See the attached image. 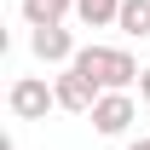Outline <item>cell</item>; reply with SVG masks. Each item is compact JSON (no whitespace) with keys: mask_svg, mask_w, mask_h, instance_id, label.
Instances as JSON below:
<instances>
[{"mask_svg":"<svg viewBox=\"0 0 150 150\" xmlns=\"http://www.w3.org/2000/svg\"><path fill=\"white\" fill-rule=\"evenodd\" d=\"M29 52H35L40 64H69L81 46H75V35L64 23H40V29H29Z\"/></svg>","mask_w":150,"mask_h":150,"instance_id":"5","label":"cell"},{"mask_svg":"<svg viewBox=\"0 0 150 150\" xmlns=\"http://www.w3.org/2000/svg\"><path fill=\"white\" fill-rule=\"evenodd\" d=\"M139 98H144V104H150V69L139 75Z\"/></svg>","mask_w":150,"mask_h":150,"instance_id":"9","label":"cell"},{"mask_svg":"<svg viewBox=\"0 0 150 150\" xmlns=\"http://www.w3.org/2000/svg\"><path fill=\"white\" fill-rule=\"evenodd\" d=\"M115 12H121V0H75V18L87 23V29H104V23H115Z\"/></svg>","mask_w":150,"mask_h":150,"instance_id":"8","label":"cell"},{"mask_svg":"<svg viewBox=\"0 0 150 150\" xmlns=\"http://www.w3.org/2000/svg\"><path fill=\"white\" fill-rule=\"evenodd\" d=\"M115 29H121V35H133V40H150V0H121Z\"/></svg>","mask_w":150,"mask_h":150,"instance_id":"6","label":"cell"},{"mask_svg":"<svg viewBox=\"0 0 150 150\" xmlns=\"http://www.w3.org/2000/svg\"><path fill=\"white\" fill-rule=\"evenodd\" d=\"M133 93H98L93 104V133H104V139H121V133L133 127Z\"/></svg>","mask_w":150,"mask_h":150,"instance_id":"4","label":"cell"},{"mask_svg":"<svg viewBox=\"0 0 150 150\" xmlns=\"http://www.w3.org/2000/svg\"><path fill=\"white\" fill-rule=\"evenodd\" d=\"M127 150H150V139H133V144H127Z\"/></svg>","mask_w":150,"mask_h":150,"instance_id":"10","label":"cell"},{"mask_svg":"<svg viewBox=\"0 0 150 150\" xmlns=\"http://www.w3.org/2000/svg\"><path fill=\"white\" fill-rule=\"evenodd\" d=\"M52 87H58V110H69V115H93L98 104V87L87 81V75L75 69V64H64V69L52 75Z\"/></svg>","mask_w":150,"mask_h":150,"instance_id":"3","label":"cell"},{"mask_svg":"<svg viewBox=\"0 0 150 150\" xmlns=\"http://www.w3.org/2000/svg\"><path fill=\"white\" fill-rule=\"evenodd\" d=\"M6 104H12L18 121H46V110H58V87L46 75H18L12 93H6Z\"/></svg>","mask_w":150,"mask_h":150,"instance_id":"2","label":"cell"},{"mask_svg":"<svg viewBox=\"0 0 150 150\" xmlns=\"http://www.w3.org/2000/svg\"><path fill=\"white\" fill-rule=\"evenodd\" d=\"M69 64L93 81L98 93H127V87H139V75H144V69H139V58H133L127 46H98V40H93V46H81Z\"/></svg>","mask_w":150,"mask_h":150,"instance_id":"1","label":"cell"},{"mask_svg":"<svg viewBox=\"0 0 150 150\" xmlns=\"http://www.w3.org/2000/svg\"><path fill=\"white\" fill-rule=\"evenodd\" d=\"M75 12V0H23V23L40 29V23H64Z\"/></svg>","mask_w":150,"mask_h":150,"instance_id":"7","label":"cell"}]
</instances>
